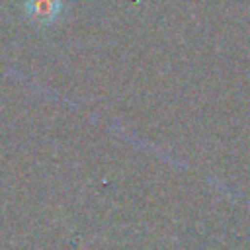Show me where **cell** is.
Listing matches in <instances>:
<instances>
[{"mask_svg": "<svg viewBox=\"0 0 250 250\" xmlns=\"http://www.w3.org/2000/svg\"><path fill=\"white\" fill-rule=\"evenodd\" d=\"M25 16L37 25H51L62 14V0H25Z\"/></svg>", "mask_w": 250, "mask_h": 250, "instance_id": "obj_1", "label": "cell"}]
</instances>
